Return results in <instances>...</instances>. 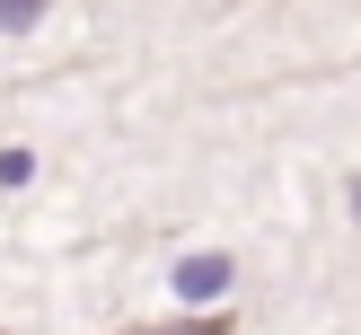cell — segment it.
<instances>
[{
  "label": "cell",
  "instance_id": "cell-2",
  "mask_svg": "<svg viewBox=\"0 0 361 335\" xmlns=\"http://www.w3.org/2000/svg\"><path fill=\"white\" fill-rule=\"evenodd\" d=\"M221 282H229L221 256H194V264H185V291H221Z\"/></svg>",
  "mask_w": 361,
  "mask_h": 335
},
{
  "label": "cell",
  "instance_id": "cell-1",
  "mask_svg": "<svg viewBox=\"0 0 361 335\" xmlns=\"http://www.w3.org/2000/svg\"><path fill=\"white\" fill-rule=\"evenodd\" d=\"M238 317L229 309H203V317H150V327H123V335H229Z\"/></svg>",
  "mask_w": 361,
  "mask_h": 335
},
{
  "label": "cell",
  "instance_id": "cell-3",
  "mask_svg": "<svg viewBox=\"0 0 361 335\" xmlns=\"http://www.w3.org/2000/svg\"><path fill=\"white\" fill-rule=\"evenodd\" d=\"M353 212H361V176H353Z\"/></svg>",
  "mask_w": 361,
  "mask_h": 335
}]
</instances>
